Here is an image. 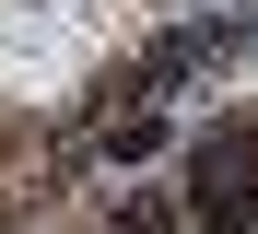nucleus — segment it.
<instances>
[{
	"instance_id": "3",
	"label": "nucleus",
	"mask_w": 258,
	"mask_h": 234,
	"mask_svg": "<svg viewBox=\"0 0 258 234\" xmlns=\"http://www.w3.org/2000/svg\"><path fill=\"white\" fill-rule=\"evenodd\" d=\"M117 234H176V222H164V211H117Z\"/></svg>"
},
{
	"instance_id": "2",
	"label": "nucleus",
	"mask_w": 258,
	"mask_h": 234,
	"mask_svg": "<svg viewBox=\"0 0 258 234\" xmlns=\"http://www.w3.org/2000/svg\"><path fill=\"white\" fill-rule=\"evenodd\" d=\"M235 47H246V24H176V35H153L141 59H129L117 94H176V82H200V70H223Z\"/></svg>"
},
{
	"instance_id": "1",
	"label": "nucleus",
	"mask_w": 258,
	"mask_h": 234,
	"mask_svg": "<svg viewBox=\"0 0 258 234\" xmlns=\"http://www.w3.org/2000/svg\"><path fill=\"white\" fill-rule=\"evenodd\" d=\"M188 199L211 234H258V117H223L188 140Z\"/></svg>"
}]
</instances>
